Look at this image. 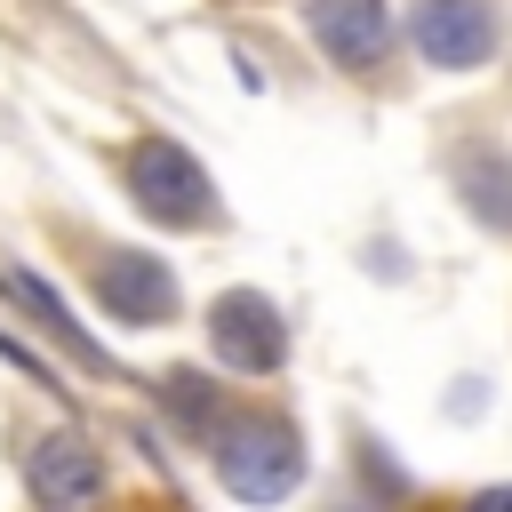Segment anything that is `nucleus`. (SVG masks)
<instances>
[{
  "instance_id": "obj_1",
  "label": "nucleus",
  "mask_w": 512,
  "mask_h": 512,
  "mask_svg": "<svg viewBox=\"0 0 512 512\" xmlns=\"http://www.w3.org/2000/svg\"><path fill=\"white\" fill-rule=\"evenodd\" d=\"M216 472L240 504H280L304 480V440L280 416H240V424L216 432Z\"/></svg>"
},
{
  "instance_id": "obj_2",
  "label": "nucleus",
  "mask_w": 512,
  "mask_h": 512,
  "mask_svg": "<svg viewBox=\"0 0 512 512\" xmlns=\"http://www.w3.org/2000/svg\"><path fill=\"white\" fill-rule=\"evenodd\" d=\"M128 184H136V208L160 216V224H208V216H216L200 160H192L184 144H168V136H144V144L128 152Z\"/></svg>"
},
{
  "instance_id": "obj_3",
  "label": "nucleus",
  "mask_w": 512,
  "mask_h": 512,
  "mask_svg": "<svg viewBox=\"0 0 512 512\" xmlns=\"http://www.w3.org/2000/svg\"><path fill=\"white\" fill-rule=\"evenodd\" d=\"M208 336H216V352H224V368H240V376H264V368H280V352H288V320L256 296V288H232V296H216V312H208Z\"/></svg>"
},
{
  "instance_id": "obj_4",
  "label": "nucleus",
  "mask_w": 512,
  "mask_h": 512,
  "mask_svg": "<svg viewBox=\"0 0 512 512\" xmlns=\"http://www.w3.org/2000/svg\"><path fill=\"white\" fill-rule=\"evenodd\" d=\"M416 48L440 64V72H464L496 48V16L488 0H424L416 8Z\"/></svg>"
},
{
  "instance_id": "obj_5",
  "label": "nucleus",
  "mask_w": 512,
  "mask_h": 512,
  "mask_svg": "<svg viewBox=\"0 0 512 512\" xmlns=\"http://www.w3.org/2000/svg\"><path fill=\"white\" fill-rule=\"evenodd\" d=\"M96 488H104V464L80 432H56L32 448V496L48 512H80V504H96Z\"/></svg>"
},
{
  "instance_id": "obj_6",
  "label": "nucleus",
  "mask_w": 512,
  "mask_h": 512,
  "mask_svg": "<svg viewBox=\"0 0 512 512\" xmlns=\"http://www.w3.org/2000/svg\"><path fill=\"white\" fill-rule=\"evenodd\" d=\"M312 40H320L336 64L368 72V64L384 56V40H392V24H384V0H312Z\"/></svg>"
},
{
  "instance_id": "obj_7",
  "label": "nucleus",
  "mask_w": 512,
  "mask_h": 512,
  "mask_svg": "<svg viewBox=\"0 0 512 512\" xmlns=\"http://www.w3.org/2000/svg\"><path fill=\"white\" fill-rule=\"evenodd\" d=\"M104 304L120 312V320H136V328H152V320H168L176 312V280H168V264H152V256H120V264H104Z\"/></svg>"
},
{
  "instance_id": "obj_8",
  "label": "nucleus",
  "mask_w": 512,
  "mask_h": 512,
  "mask_svg": "<svg viewBox=\"0 0 512 512\" xmlns=\"http://www.w3.org/2000/svg\"><path fill=\"white\" fill-rule=\"evenodd\" d=\"M464 512H512V488H480V496H472Z\"/></svg>"
}]
</instances>
